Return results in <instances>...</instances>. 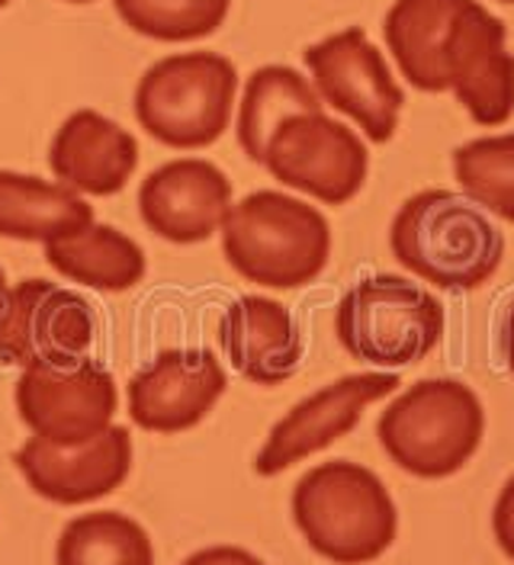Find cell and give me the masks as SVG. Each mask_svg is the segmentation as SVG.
Segmentation results:
<instances>
[{
	"instance_id": "obj_11",
	"label": "cell",
	"mask_w": 514,
	"mask_h": 565,
	"mask_svg": "<svg viewBox=\"0 0 514 565\" xmlns=\"http://www.w3.org/2000/svg\"><path fill=\"white\" fill-rule=\"evenodd\" d=\"M505 42V23L480 0H466L447 30V87L480 126H502L514 116V55Z\"/></svg>"
},
{
	"instance_id": "obj_27",
	"label": "cell",
	"mask_w": 514,
	"mask_h": 565,
	"mask_svg": "<svg viewBox=\"0 0 514 565\" xmlns=\"http://www.w3.org/2000/svg\"><path fill=\"white\" fill-rule=\"evenodd\" d=\"M502 348H505V360H508V370L514 373V299L508 302V312H505V328H502Z\"/></svg>"
},
{
	"instance_id": "obj_23",
	"label": "cell",
	"mask_w": 514,
	"mask_h": 565,
	"mask_svg": "<svg viewBox=\"0 0 514 565\" xmlns=\"http://www.w3.org/2000/svg\"><path fill=\"white\" fill-rule=\"evenodd\" d=\"M453 177L473 203L514 222V132L460 145L453 151Z\"/></svg>"
},
{
	"instance_id": "obj_24",
	"label": "cell",
	"mask_w": 514,
	"mask_h": 565,
	"mask_svg": "<svg viewBox=\"0 0 514 565\" xmlns=\"http://www.w3.org/2000/svg\"><path fill=\"white\" fill-rule=\"evenodd\" d=\"M123 23L158 42H193L212 35L229 17L232 0H113Z\"/></svg>"
},
{
	"instance_id": "obj_30",
	"label": "cell",
	"mask_w": 514,
	"mask_h": 565,
	"mask_svg": "<svg viewBox=\"0 0 514 565\" xmlns=\"http://www.w3.org/2000/svg\"><path fill=\"white\" fill-rule=\"evenodd\" d=\"M7 3H10V0H0V10H3V7H7Z\"/></svg>"
},
{
	"instance_id": "obj_17",
	"label": "cell",
	"mask_w": 514,
	"mask_h": 565,
	"mask_svg": "<svg viewBox=\"0 0 514 565\" xmlns=\"http://www.w3.org/2000/svg\"><path fill=\"white\" fill-rule=\"evenodd\" d=\"M49 168L81 196H113L136 174L138 141L97 109H77L52 139Z\"/></svg>"
},
{
	"instance_id": "obj_7",
	"label": "cell",
	"mask_w": 514,
	"mask_h": 565,
	"mask_svg": "<svg viewBox=\"0 0 514 565\" xmlns=\"http://www.w3.org/2000/svg\"><path fill=\"white\" fill-rule=\"evenodd\" d=\"M264 168L283 186L315 196L325 206L350 203L370 174V151L354 129L325 116H290L268 145Z\"/></svg>"
},
{
	"instance_id": "obj_16",
	"label": "cell",
	"mask_w": 514,
	"mask_h": 565,
	"mask_svg": "<svg viewBox=\"0 0 514 565\" xmlns=\"http://www.w3.org/2000/svg\"><path fill=\"white\" fill-rule=\"evenodd\" d=\"M219 344L235 373L254 386H283L303 366V334L293 312L268 296H241L219 318Z\"/></svg>"
},
{
	"instance_id": "obj_3",
	"label": "cell",
	"mask_w": 514,
	"mask_h": 565,
	"mask_svg": "<svg viewBox=\"0 0 514 565\" xmlns=\"http://www.w3.org/2000/svg\"><path fill=\"white\" fill-rule=\"evenodd\" d=\"M219 232L232 270L268 289L308 286L332 257L328 218L280 190H258L232 203Z\"/></svg>"
},
{
	"instance_id": "obj_28",
	"label": "cell",
	"mask_w": 514,
	"mask_h": 565,
	"mask_svg": "<svg viewBox=\"0 0 514 565\" xmlns=\"http://www.w3.org/2000/svg\"><path fill=\"white\" fill-rule=\"evenodd\" d=\"M10 286H7V277H3V270H0V324H3V318H7V309H10Z\"/></svg>"
},
{
	"instance_id": "obj_9",
	"label": "cell",
	"mask_w": 514,
	"mask_h": 565,
	"mask_svg": "<svg viewBox=\"0 0 514 565\" xmlns=\"http://www.w3.org/2000/svg\"><path fill=\"white\" fill-rule=\"evenodd\" d=\"M306 68L312 71L315 94L350 116L367 132V139L382 145L396 136L406 97L382 52L360 26L308 45Z\"/></svg>"
},
{
	"instance_id": "obj_4",
	"label": "cell",
	"mask_w": 514,
	"mask_h": 565,
	"mask_svg": "<svg viewBox=\"0 0 514 565\" xmlns=\"http://www.w3.org/2000/svg\"><path fill=\"white\" fill-rule=\"evenodd\" d=\"M485 412L460 380H424L406 388L377 424L382 450L418 479H447L480 450Z\"/></svg>"
},
{
	"instance_id": "obj_14",
	"label": "cell",
	"mask_w": 514,
	"mask_h": 565,
	"mask_svg": "<svg viewBox=\"0 0 514 565\" xmlns=\"http://www.w3.org/2000/svg\"><path fill=\"white\" fill-rule=\"evenodd\" d=\"M232 210V180L212 161L177 158L141 180V222L171 245L209 242Z\"/></svg>"
},
{
	"instance_id": "obj_29",
	"label": "cell",
	"mask_w": 514,
	"mask_h": 565,
	"mask_svg": "<svg viewBox=\"0 0 514 565\" xmlns=\"http://www.w3.org/2000/svg\"><path fill=\"white\" fill-rule=\"evenodd\" d=\"M69 3H94V0H69Z\"/></svg>"
},
{
	"instance_id": "obj_25",
	"label": "cell",
	"mask_w": 514,
	"mask_h": 565,
	"mask_svg": "<svg viewBox=\"0 0 514 565\" xmlns=\"http://www.w3.org/2000/svg\"><path fill=\"white\" fill-rule=\"evenodd\" d=\"M492 530H495V540L505 550V556L514 559V476L499 492L495 511H492Z\"/></svg>"
},
{
	"instance_id": "obj_1",
	"label": "cell",
	"mask_w": 514,
	"mask_h": 565,
	"mask_svg": "<svg viewBox=\"0 0 514 565\" xmlns=\"http://www.w3.org/2000/svg\"><path fill=\"white\" fill-rule=\"evenodd\" d=\"M396 260L438 289L470 292L505 260V235L470 200L450 190H421L402 203L389 228Z\"/></svg>"
},
{
	"instance_id": "obj_22",
	"label": "cell",
	"mask_w": 514,
	"mask_h": 565,
	"mask_svg": "<svg viewBox=\"0 0 514 565\" xmlns=\"http://www.w3.org/2000/svg\"><path fill=\"white\" fill-rule=\"evenodd\" d=\"M55 565H155V546L136 518L91 511L62 530Z\"/></svg>"
},
{
	"instance_id": "obj_31",
	"label": "cell",
	"mask_w": 514,
	"mask_h": 565,
	"mask_svg": "<svg viewBox=\"0 0 514 565\" xmlns=\"http://www.w3.org/2000/svg\"><path fill=\"white\" fill-rule=\"evenodd\" d=\"M502 3H514V0H502Z\"/></svg>"
},
{
	"instance_id": "obj_26",
	"label": "cell",
	"mask_w": 514,
	"mask_h": 565,
	"mask_svg": "<svg viewBox=\"0 0 514 565\" xmlns=\"http://www.w3.org/2000/svg\"><path fill=\"white\" fill-rule=\"evenodd\" d=\"M183 565H268L258 559L254 553L241 550V546H206L200 553H193Z\"/></svg>"
},
{
	"instance_id": "obj_15",
	"label": "cell",
	"mask_w": 514,
	"mask_h": 565,
	"mask_svg": "<svg viewBox=\"0 0 514 565\" xmlns=\"http://www.w3.org/2000/svg\"><path fill=\"white\" fill-rule=\"evenodd\" d=\"M17 469L39 498L55 504H87L116 492L133 469V437L129 427H106L101 437L55 447L49 440L30 437L17 450Z\"/></svg>"
},
{
	"instance_id": "obj_8",
	"label": "cell",
	"mask_w": 514,
	"mask_h": 565,
	"mask_svg": "<svg viewBox=\"0 0 514 565\" xmlns=\"http://www.w3.org/2000/svg\"><path fill=\"white\" fill-rule=\"evenodd\" d=\"M119 388L113 373L84 356L69 366H30L17 380V412L33 437L77 447L113 427Z\"/></svg>"
},
{
	"instance_id": "obj_6",
	"label": "cell",
	"mask_w": 514,
	"mask_h": 565,
	"mask_svg": "<svg viewBox=\"0 0 514 565\" xmlns=\"http://www.w3.org/2000/svg\"><path fill=\"white\" fill-rule=\"evenodd\" d=\"M444 328V302L396 274L354 282L335 309V334L344 351L386 370L421 363L441 344Z\"/></svg>"
},
{
	"instance_id": "obj_12",
	"label": "cell",
	"mask_w": 514,
	"mask_h": 565,
	"mask_svg": "<svg viewBox=\"0 0 514 565\" xmlns=\"http://www.w3.org/2000/svg\"><path fill=\"white\" fill-rule=\"evenodd\" d=\"M396 388V373H357L312 392L271 427L264 447L254 457V472L271 479L312 454L332 447L338 437L350 434L360 424L367 405L392 395Z\"/></svg>"
},
{
	"instance_id": "obj_10",
	"label": "cell",
	"mask_w": 514,
	"mask_h": 565,
	"mask_svg": "<svg viewBox=\"0 0 514 565\" xmlns=\"http://www.w3.org/2000/svg\"><path fill=\"white\" fill-rule=\"evenodd\" d=\"M97 334L91 302L49 280H23L10 292L0 324V360L13 366H69L84 360Z\"/></svg>"
},
{
	"instance_id": "obj_5",
	"label": "cell",
	"mask_w": 514,
	"mask_h": 565,
	"mask_svg": "<svg viewBox=\"0 0 514 565\" xmlns=\"http://www.w3.org/2000/svg\"><path fill=\"white\" fill-rule=\"evenodd\" d=\"M239 71L219 52H180L155 62L136 87L138 126L155 141L197 151L229 129Z\"/></svg>"
},
{
	"instance_id": "obj_2",
	"label": "cell",
	"mask_w": 514,
	"mask_h": 565,
	"mask_svg": "<svg viewBox=\"0 0 514 565\" xmlns=\"http://www.w3.org/2000/svg\"><path fill=\"white\" fill-rule=\"evenodd\" d=\"M293 521L318 556L338 565L374 563L399 533V511L382 479L347 459L318 462L296 482Z\"/></svg>"
},
{
	"instance_id": "obj_18",
	"label": "cell",
	"mask_w": 514,
	"mask_h": 565,
	"mask_svg": "<svg viewBox=\"0 0 514 565\" xmlns=\"http://www.w3.org/2000/svg\"><path fill=\"white\" fill-rule=\"evenodd\" d=\"M94 225L81 193L42 177L0 171V238L52 245Z\"/></svg>"
},
{
	"instance_id": "obj_19",
	"label": "cell",
	"mask_w": 514,
	"mask_h": 565,
	"mask_svg": "<svg viewBox=\"0 0 514 565\" xmlns=\"http://www.w3.org/2000/svg\"><path fill=\"white\" fill-rule=\"evenodd\" d=\"M466 0H396L386 13V45L411 87L424 94H444L441 52L453 17Z\"/></svg>"
},
{
	"instance_id": "obj_20",
	"label": "cell",
	"mask_w": 514,
	"mask_h": 565,
	"mask_svg": "<svg viewBox=\"0 0 514 565\" xmlns=\"http://www.w3.org/2000/svg\"><path fill=\"white\" fill-rule=\"evenodd\" d=\"M45 260L65 280L84 282L103 292H126L141 282L148 264L145 250L126 232L113 225H91L81 235L45 245Z\"/></svg>"
},
{
	"instance_id": "obj_13",
	"label": "cell",
	"mask_w": 514,
	"mask_h": 565,
	"mask_svg": "<svg viewBox=\"0 0 514 565\" xmlns=\"http://www.w3.org/2000/svg\"><path fill=\"white\" fill-rule=\"evenodd\" d=\"M229 376L206 348L161 351L129 380V418L151 434H180L216 408Z\"/></svg>"
},
{
	"instance_id": "obj_21",
	"label": "cell",
	"mask_w": 514,
	"mask_h": 565,
	"mask_svg": "<svg viewBox=\"0 0 514 565\" xmlns=\"http://www.w3.org/2000/svg\"><path fill=\"white\" fill-rule=\"evenodd\" d=\"M303 113H322V97L296 68L286 65H264L258 68L241 94L239 106V145L241 151L264 164L268 145L274 132L290 119Z\"/></svg>"
}]
</instances>
